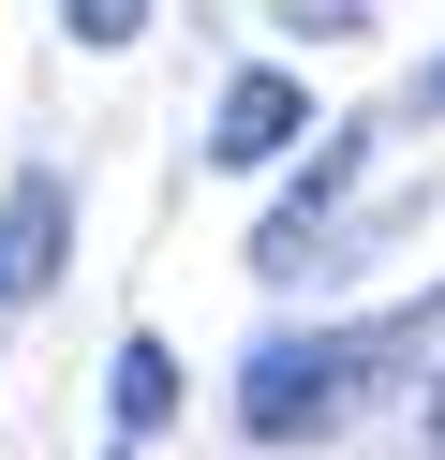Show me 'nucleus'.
<instances>
[{"mask_svg": "<svg viewBox=\"0 0 445 460\" xmlns=\"http://www.w3.org/2000/svg\"><path fill=\"white\" fill-rule=\"evenodd\" d=\"M356 371H371V341H342V327L253 341V357H237V430H253V446H297V430H326L356 401Z\"/></svg>", "mask_w": 445, "mask_h": 460, "instance_id": "1", "label": "nucleus"}, {"mask_svg": "<svg viewBox=\"0 0 445 460\" xmlns=\"http://www.w3.org/2000/svg\"><path fill=\"white\" fill-rule=\"evenodd\" d=\"M297 134H312V90H297L282 60L223 75V104H208V164H237V179H253V164H282Z\"/></svg>", "mask_w": 445, "mask_h": 460, "instance_id": "2", "label": "nucleus"}, {"mask_svg": "<svg viewBox=\"0 0 445 460\" xmlns=\"http://www.w3.org/2000/svg\"><path fill=\"white\" fill-rule=\"evenodd\" d=\"M59 252H75V193H59L45 164H30V179L0 193V327H15V312L59 282Z\"/></svg>", "mask_w": 445, "mask_h": 460, "instance_id": "3", "label": "nucleus"}, {"mask_svg": "<svg viewBox=\"0 0 445 460\" xmlns=\"http://www.w3.org/2000/svg\"><path fill=\"white\" fill-rule=\"evenodd\" d=\"M342 179H356V134H312V179H297L282 208H267V238H253V268H297V252H312V223L342 208Z\"/></svg>", "mask_w": 445, "mask_h": 460, "instance_id": "4", "label": "nucleus"}, {"mask_svg": "<svg viewBox=\"0 0 445 460\" xmlns=\"http://www.w3.org/2000/svg\"><path fill=\"white\" fill-rule=\"evenodd\" d=\"M104 416H119V446H148V430H164L178 416V357H164V341H119V357H104Z\"/></svg>", "mask_w": 445, "mask_h": 460, "instance_id": "5", "label": "nucleus"}, {"mask_svg": "<svg viewBox=\"0 0 445 460\" xmlns=\"http://www.w3.org/2000/svg\"><path fill=\"white\" fill-rule=\"evenodd\" d=\"M148 31V0H75V45H134Z\"/></svg>", "mask_w": 445, "mask_h": 460, "instance_id": "6", "label": "nucleus"}, {"mask_svg": "<svg viewBox=\"0 0 445 460\" xmlns=\"http://www.w3.org/2000/svg\"><path fill=\"white\" fill-rule=\"evenodd\" d=\"M297 31H371V0H282Z\"/></svg>", "mask_w": 445, "mask_h": 460, "instance_id": "7", "label": "nucleus"}, {"mask_svg": "<svg viewBox=\"0 0 445 460\" xmlns=\"http://www.w3.org/2000/svg\"><path fill=\"white\" fill-rule=\"evenodd\" d=\"M431 460H445V386H431Z\"/></svg>", "mask_w": 445, "mask_h": 460, "instance_id": "8", "label": "nucleus"}, {"mask_svg": "<svg viewBox=\"0 0 445 460\" xmlns=\"http://www.w3.org/2000/svg\"><path fill=\"white\" fill-rule=\"evenodd\" d=\"M415 104H445V60H431V90H415Z\"/></svg>", "mask_w": 445, "mask_h": 460, "instance_id": "9", "label": "nucleus"}, {"mask_svg": "<svg viewBox=\"0 0 445 460\" xmlns=\"http://www.w3.org/2000/svg\"><path fill=\"white\" fill-rule=\"evenodd\" d=\"M104 460H134V446H104Z\"/></svg>", "mask_w": 445, "mask_h": 460, "instance_id": "10", "label": "nucleus"}]
</instances>
